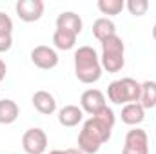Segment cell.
Returning <instances> with one entry per match:
<instances>
[{
	"instance_id": "26",
	"label": "cell",
	"mask_w": 156,
	"mask_h": 154,
	"mask_svg": "<svg viewBox=\"0 0 156 154\" xmlns=\"http://www.w3.org/2000/svg\"><path fill=\"white\" fill-rule=\"evenodd\" d=\"M153 38L156 40V24H154V26H153Z\"/></svg>"
},
{
	"instance_id": "17",
	"label": "cell",
	"mask_w": 156,
	"mask_h": 154,
	"mask_svg": "<svg viewBox=\"0 0 156 154\" xmlns=\"http://www.w3.org/2000/svg\"><path fill=\"white\" fill-rule=\"evenodd\" d=\"M53 44H55V47L60 49V51H69V49L75 47L76 37L71 35V33H66V31L56 29V31L53 33Z\"/></svg>"
},
{
	"instance_id": "8",
	"label": "cell",
	"mask_w": 156,
	"mask_h": 154,
	"mask_svg": "<svg viewBox=\"0 0 156 154\" xmlns=\"http://www.w3.org/2000/svg\"><path fill=\"white\" fill-rule=\"evenodd\" d=\"M44 2L42 0H18L15 4V11L20 20L24 22H37L44 15Z\"/></svg>"
},
{
	"instance_id": "13",
	"label": "cell",
	"mask_w": 156,
	"mask_h": 154,
	"mask_svg": "<svg viewBox=\"0 0 156 154\" xmlns=\"http://www.w3.org/2000/svg\"><path fill=\"white\" fill-rule=\"evenodd\" d=\"M83 120V111L78 105H66L58 111V121L64 127H76Z\"/></svg>"
},
{
	"instance_id": "10",
	"label": "cell",
	"mask_w": 156,
	"mask_h": 154,
	"mask_svg": "<svg viewBox=\"0 0 156 154\" xmlns=\"http://www.w3.org/2000/svg\"><path fill=\"white\" fill-rule=\"evenodd\" d=\"M56 29L78 37L83 29V22H82L80 15H76L75 11H64L56 16Z\"/></svg>"
},
{
	"instance_id": "16",
	"label": "cell",
	"mask_w": 156,
	"mask_h": 154,
	"mask_svg": "<svg viewBox=\"0 0 156 154\" xmlns=\"http://www.w3.org/2000/svg\"><path fill=\"white\" fill-rule=\"evenodd\" d=\"M140 105L144 109H153V107H156V82L147 80V82L142 83Z\"/></svg>"
},
{
	"instance_id": "25",
	"label": "cell",
	"mask_w": 156,
	"mask_h": 154,
	"mask_svg": "<svg viewBox=\"0 0 156 154\" xmlns=\"http://www.w3.org/2000/svg\"><path fill=\"white\" fill-rule=\"evenodd\" d=\"M49 154H66V151H58V149H55V151H51Z\"/></svg>"
},
{
	"instance_id": "14",
	"label": "cell",
	"mask_w": 156,
	"mask_h": 154,
	"mask_svg": "<svg viewBox=\"0 0 156 154\" xmlns=\"http://www.w3.org/2000/svg\"><path fill=\"white\" fill-rule=\"evenodd\" d=\"M120 116L125 125H140L145 118V109L140 103H127V105H123Z\"/></svg>"
},
{
	"instance_id": "3",
	"label": "cell",
	"mask_w": 156,
	"mask_h": 154,
	"mask_svg": "<svg viewBox=\"0 0 156 154\" xmlns=\"http://www.w3.org/2000/svg\"><path fill=\"white\" fill-rule=\"evenodd\" d=\"M142 94V83L134 78H120L109 83L107 87V98L116 105L127 103H140Z\"/></svg>"
},
{
	"instance_id": "12",
	"label": "cell",
	"mask_w": 156,
	"mask_h": 154,
	"mask_svg": "<svg viewBox=\"0 0 156 154\" xmlns=\"http://www.w3.org/2000/svg\"><path fill=\"white\" fill-rule=\"evenodd\" d=\"M93 35H94V38L102 44L104 40H107L116 35V26H115V22L111 18L102 16V18L94 20V24H93Z\"/></svg>"
},
{
	"instance_id": "20",
	"label": "cell",
	"mask_w": 156,
	"mask_h": 154,
	"mask_svg": "<svg viewBox=\"0 0 156 154\" xmlns=\"http://www.w3.org/2000/svg\"><path fill=\"white\" fill-rule=\"evenodd\" d=\"M94 118H96V120H100L102 123H105V125H107V127H111V129L115 127V121H116L115 111H113L111 107H107V105H105L100 113H96V114H94Z\"/></svg>"
},
{
	"instance_id": "24",
	"label": "cell",
	"mask_w": 156,
	"mask_h": 154,
	"mask_svg": "<svg viewBox=\"0 0 156 154\" xmlns=\"http://www.w3.org/2000/svg\"><path fill=\"white\" fill-rule=\"evenodd\" d=\"M66 154H83V152H82L80 149H67V151H66Z\"/></svg>"
},
{
	"instance_id": "18",
	"label": "cell",
	"mask_w": 156,
	"mask_h": 154,
	"mask_svg": "<svg viewBox=\"0 0 156 154\" xmlns=\"http://www.w3.org/2000/svg\"><path fill=\"white\" fill-rule=\"evenodd\" d=\"M98 9L102 15H109V16H115L120 15L125 7V2L123 0H98Z\"/></svg>"
},
{
	"instance_id": "1",
	"label": "cell",
	"mask_w": 156,
	"mask_h": 154,
	"mask_svg": "<svg viewBox=\"0 0 156 154\" xmlns=\"http://www.w3.org/2000/svg\"><path fill=\"white\" fill-rule=\"evenodd\" d=\"M111 127L91 116L78 134V149L83 154H96L105 142L111 140Z\"/></svg>"
},
{
	"instance_id": "23",
	"label": "cell",
	"mask_w": 156,
	"mask_h": 154,
	"mask_svg": "<svg viewBox=\"0 0 156 154\" xmlns=\"http://www.w3.org/2000/svg\"><path fill=\"white\" fill-rule=\"evenodd\" d=\"M5 73H7V67H5V64L0 60V82L5 78Z\"/></svg>"
},
{
	"instance_id": "19",
	"label": "cell",
	"mask_w": 156,
	"mask_h": 154,
	"mask_svg": "<svg viewBox=\"0 0 156 154\" xmlns=\"http://www.w3.org/2000/svg\"><path fill=\"white\" fill-rule=\"evenodd\" d=\"M125 7L129 9V13L133 16H144L149 9V2L147 0H127Z\"/></svg>"
},
{
	"instance_id": "2",
	"label": "cell",
	"mask_w": 156,
	"mask_h": 154,
	"mask_svg": "<svg viewBox=\"0 0 156 154\" xmlns=\"http://www.w3.org/2000/svg\"><path fill=\"white\" fill-rule=\"evenodd\" d=\"M98 53L91 45H82L75 53V75L82 83H94L102 78Z\"/></svg>"
},
{
	"instance_id": "7",
	"label": "cell",
	"mask_w": 156,
	"mask_h": 154,
	"mask_svg": "<svg viewBox=\"0 0 156 154\" xmlns=\"http://www.w3.org/2000/svg\"><path fill=\"white\" fill-rule=\"evenodd\" d=\"M58 53L49 47V45H37L33 51H31V62L44 71H49V69H55L58 65Z\"/></svg>"
},
{
	"instance_id": "5",
	"label": "cell",
	"mask_w": 156,
	"mask_h": 154,
	"mask_svg": "<svg viewBox=\"0 0 156 154\" xmlns=\"http://www.w3.org/2000/svg\"><path fill=\"white\" fill-rule=\"evenodd\" d=\"M122 154H149V136L144 129H131L125 134V145Z\"/></svg>"
},
{
	"instance_id": "21",
	"label": "cell",
	"mask_w": 156,
	"mask_h": 154,
	"mask_svg": "<svg viewBox=\"0 0 156 154\" xmlns=\"http://www.w3.org/2000/svg\"><path fill=\"white\" fill-rule=\"evenodd\" d=\"M13 33V20L9 15L0 11V35H11Z\"/></svg>"
},
{
	"instance_id": "22",
	"label": "cell",
	"mask_w": 156,
	"mask_h": 154,
	"mask_svg": "<svg viewBox=\"0 0 156 154\" xmlns=\"http://www.w3.org/2000/svg\"><path fill=\"white\" fill-rule=\"evenodd\" d=\"M13 45V37L11 35H0V53L9 51Z\"/></svg>"
},
{
	"instance_id": "9",
	"label": "cell",
	"mask_w": 156,
	"mask_h": 154,
	"mask_svg": "<svg viewBox=\"0 0 156 154\" xmlns=\"http://www.w3.org/2000/svg\"><path fill=\"white\" fill-rule=\"evenodd\" d=\"M105 105H107L105 103V96H104V93L100 89H87L80 96V109L91 116L100 113Z\"/></svg>"
},
{
	"instance_id": "15",
	"label": "cell",
	"mask_w": 156,
	"mask_h": 154,
	"mask_svg": "<svg viewBox=\"0 0 156 154\" xmlns=\"http://www.w3.org/2000/svg\"><path fill=\"white\" fill-rule=\"evenodd\" d=\"M18 114H20V107L16 105L15 100H9V98L0 100V123L2 125H9L16 121Z\"/></svg>"
},
{
	"instance_id": "4",
	"label": "cell",
	"mask_w": 156,
	"mask_h": 154,
	"mask_svg": "<svg viewBox=\"0 0 156 154\" xmlns=\"http://www.w3.org/2000/svg\"><path fill=\"white\" fill-rule=\"evenodd\" d=\"M125 45L123 40L118 35L102 42V56H100V65L102 69H105L107 73H118L122 71V67L125 65Z\"/></svg>"
},
{
	"instance_id": "11",
	"label": "cell",
	"mask_w": 156,
	"mask_h": 154,
	"mask_svg": "<svg viewBox=\"0 0 156 154\" xmlns=\"http://www.w3.org/2000/svg\"><path fill=\"white\" fill-rule=\"evenodd\" d=\"M31 102H33V107L38 111L40 114L49 116L56 111V100H55V96H53L51 93H47V91H37V93L33 94Z\"/></svg>"
},
{
	"instance_id": "6",
	"label": "cell",
	"mask_w": 156,
	"mask_h": 154,
	"mask_svg": "<svg viewBox=\"0 0 156 154\" xmlns=\"http://www.w3.org/2000/svg\"><path fill=\"white\" fill-rule=\"evenodd\" d=\"M22 149L27 154H44L47 149V134L38 127L27 129L22 136Z\"/></svg>"
}]
</instances>
